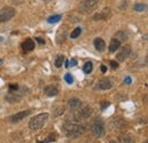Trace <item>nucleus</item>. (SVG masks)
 Instances as JSON below:
<instances>
[{
	"instance_id": "f257e3e1",
	"label": "nucleus",
	"mask_w": 148,
	"mask_h": 143,
	"mask_svg": "<svg viewBox=\"0 0 148 143\" xmlns=\"http://www.w3.org/2000/svg\"><path fill=\"white\" fill-rule=\"evenodd\" d=\"M63 131L65 133V135L70 139H76L79 136H81L84 133V127L76 123H72V121H66L63 125Z\"/></svg>"
},
{
	"instance_id": "f03ea898",
	"label": "nucleus",
	"mask_w": 148,
	"mask_h": 143,
	"mask_svg": "<svg viewBox=\"0 0 148 143\" xmlns=\"http://www.w3.org/2000/svg\"><path fill=\"white\" fill-rule=\"evenodd\" d=\"M49 115L48 113H40V115H37L36 117H33L30 123H29V127L31 131H38L40 128H42L43 125L46 124L47 119H48Z\"/></svg>"
},
{
	"instance_id": "7ed1b4c3",
	"label": "nucleus",
	"mask_w": 148,
	"mask_h": 143,
	"mask_svg": "<svg viewBox=\"0 0 148 143\" xmlns=\"http://www.w3.org/2000/svg\"><path fill=\"white\" fill-rule=\"evenodd\" d=\"M97 5H98V0H82L80 2L79 9H80L81 13L89 14V13H91L96 9Z\"/></svg>"
},
{
	"instance_id": "20e7f679",
	"label": "nucleus",
	"mask_w": 148,
	"mask_h": 143,
	"mask_svg": "<svg viewBox=\"0 0 148 143\" xmlns=\"http://www.w3.org/2000/svg\"><path fill=\"white\" fill-rule=\"evenodd\" d=\"M91 132L96 137H103L105 135V127H104L103 121L99 119L95 120L91 125Z\"/></svg>"
},
{
	"instance_id": "39448f33",
	"label": "nucleus",
	"mask_w": 148,
	"mask_h": 143,
	"mask_svg": "<svg viewBox=\"0 0 148 143\" xmlns=\"http://www.w3.org/2000/svg\"><path fill=\"white\" fill-rule=\"evenodd\" d=\"M15 9L12 7H5L0 9V23L2 22H8L15 16Z\"/></svg>"
},
{
	"instance_id": "423d86ee",
	"label": "nucleus",
	"mask_w": 148,
	"mask_h": 143,
	"mask_svg": "<svg viewBox=\"0 0 148 143\" xmlns=\"http://www.w3.org/2000/svg\"><path fill=\"white\" fill-rule=\"evenodd\" d=\"M76 111H77V112H76L75 117H76L79 120H81V119H87V118H89V117L91 116V113H92V109L90 107L80 108V109L76 110Z\"/></svg>"
},
{
	"instance_id": "0eeeda50",
	"label": "nucleus",
	"mask_w": 148,
	"mask_h": 143,
	"mask_svg": "<svg viewBox=\"0 0 148 143\" xmlns=\"http://www.w3.org/2000/svg\"><path fill=\"white\" fill-rule=\"evenodd\" d=\"M30 115V110H24V111H21V112H17L15 115H13L12 117H9V121L13 123V124H16L21 121L22 119H24L26 116Z\"/></svg>"
},
{
	"instance_id": "6e6552de",
	"label": "nucleus",
	"mask_w": 148,
	"mask_h": 143,
	"mask_svg": "<svg viewBox=\"0 0 148 143\" xmlns=\"http://www.w3.org/2000/svg\"><path fill=\"white\" fill-rule=\"evenodd\" d=\"M131 53V47H130L129 45H125V46H123L122 48H121V51L117 53L116 55V58H117V61H120V62H123L128 56L130 55Z\"/></svg>"
},
{
	"instance_id": "1a4fd4ad",
	"label": "nucleus",
	"mask_w": 148,
	"mask_h": 143,
	"mask_svg": "<svg viewBox=\"0 0 148 143\" xmlns=\"http://www.w3.org/2000/svg\"><path fill=\"white\" fill-rule=\"evenodd\" d=\"M111 15H112L111 9L106 7V8H104L101 12L97 13V14L93 16V19H96V21H98V19H107Z\"/></svg>"
},
{
	"instance_id": "9d476101",
	"label": "nucleus",
	"mask_w": 148,
	"mask_h": 143,
	"mask_svg": "<svg viewBox=\"0 0 148 143\" xmlns=\"http://www.w3.org/2000/svg\"><path fill=\"white\" fill-rule=\"evenodd\" d=\"M93 45H95V48H96L98 52H104V51H105L106 44H105V41H104L101 38H96V39L93 40Z\"/></svg>"
},
{
	"instance_id": "9b49d317",
	"label": "nucleus",
	"mask_w": 148,
	"mask_h": 143,
	"mask_svg": "<svg viewBox=\"0 0 148 143\" xmlns=\"http://www.w3.org/2000/svg\"><path fill=\"white\" fill-rule=\"evenodd\" d=\"M34 41L32 40V39H26L23 44H22V48H23V51L24 52H31V51H33L34 49Z\"/></svg>"
},
{
	"instance_id": "f8f14e48",
	"label": "nucleus",
	"mask_w": 148,
	"mask_h": 143,
	"mask_svg": "<svg viewBox=\"0 0 148 143\" xmlns=\"http://www.w3.org/2000/svg\"><path fill=\"white\" fill-rule=\"evenodd\" d=\"M69 107H70L71 110L76 111V110H79L80 108L82 107V102L79 99H71V100H69Z\"/></svg>"
},
{
	"instance_id": "ddd939ff",
	"label": "nucleus",
	"mask_w": 148,
	"mask_h": 143,
	"mask_svg": "<svg viewBox=\"0 0 148 143\" xmlns=\"http://www.w3.org/2000/svg\"><path fill=\"white\" fill-rule=\"evenodd\" d=\"M111 87H112V83L108 79H103V80H100V81L98 83V85H97V88L103 90H110Z\"/></svg>"
},
{
	"instance_id": "4468645a",
	"label": "nucleus",
	"mask_w": 148,
	"mask_h": 143,
	"mask_svg": "<svg viewBox=\"0 0 148 143\" xmlns=\"http://www.w3.org/2000/svg\"><path fill=\"white\" fill-rule=\"evenodd\" d=\"M120 46H121V41H119L117 39H113L111 41V44H110V47H108V49H110V52L111 53H114V52H116L119 48H120Z\"/></svg>"
},
{
	"instance_id": "2eb2a0df",
	"label": "nucleus",
	"mask_w": 148,
	"mask_h": 143,
	"mask_svg": "<svg viewBox=\"0 0 148 143\" xmlns=\"http://www.w3.org/2000/svg\"><path fill=\"white\" fill-rule=\"evenodd\" d=\"M121 143H134V139L131 134H123L119 137Z\"/></svg>"
},
{
	"instance_id": "dca6fc26",
	"label": "nucleus",
	"mask_w": 148,
	"mask_h": 143,
	"mask_svg": "<svg viewBox=\"0 0 148 143\" xmlns=\"http://www.w3.org/2000/svg\"><path fill=\"white\" fill-rule=\"evenodd\" d=\"M45 93H46V95H48V96H56V95L58 94V90L56 88L55 86L50 85V86H47V87L45 88Z\"/></svg>"
},
{
	"instance_id": "f3484780",
	"label": "nucleus",
	"mask_w": 148,
	"mask_h": 143,
	"mask_svg": "<svg viewBox=\"0 0 148 143\" xmlns=\"http://www.w3.org/2000/svg\"><path fill=\"white\" fill-rule=\"evenodd\" d=\"M64 28V26H63ZM66 29L64 28V29H60L59 31H58V35H57V42L58 44H62L64 40H65V38H66Z\"/></svg>"
},
{
	"instance_id": "a211bd4d",
	"label": "nucleus",
	"mask_w": 148,
	"mask_h": 143,
	"mask_svg": "<svg viewBox=\"0 0 148 143\" xmlns=\"http://www.w3.org/2000/svg\"><path fill=\"white\" fill-rule=\"evenodd\" d=\"M115 39H117L119 41H124V40H127L128 39V35L125 33V32H123V31H119L116 35H115Z\"/></svg>"
},
{
	"instance_id": "6ab92c4d",
	"label": "nucleus",
	"mask_w": 148,
	"mask_h": 143,
	"mask_svg": "<svg viewBox=\"0 0 148 143\" xmlns=\"http://www.w3.org/2000/svg\"><path fill=\"white\" fill-rule=\"evenodd\" d=\"M60 18H62V15H53V16H50V17L48 18L47 21H48V23L54 24V23L59 22V21H60Z\"/></svg>"
},
{
	"instance_id": "aec40b11",
	"label": "nucleus",
	"mask_w": 148,
	"mask_h": 143,
	"mask_svg": "<svg viewBox=\"0 0 148 143\" xmlns=\"http://www.w3.org/2000/svg\"><path fill=\"white\" fill-rule=\"evenodd\" d=\"M91 71H92V63L91 62H87L84 64V67H83V72L87 73V74H89Z\"/></svg>"
},
{
	"instance_id": "412c9836",
	"label": "nucleus",
	"mask_w": 148,
	"mask_h": 143,
	"mask_svg": "<svg viewBox=\"0 0 148 143\" xmlns=\"http://www.w3.org/2000/svg\"><path fill=\"white\" fill-rule=\"evenodd\" d=\"M64 60H65V57L63 56V55H59V56H57V58H56L55 61V65L57 68H60L62 65H63V62H64Z\"/></svg>"
},
{
	"instance_id": "4be33fe9",
	"label": "nucleus",
	"mask_w": 148,
	"mask_h": 143,
	"mask_svg": "<svg viewBox=\"0 0 148 143\" xmlns=\"http://www.w3.org/2000/svg\"><path fill=\"white\" fill-rule=\"evenodd\" d=\"M146 9H147V6L144 5V3H137V5H134V10L136 12H144Z\"/></svg>"
},
{
	"instance_id": "5701e85b",
	"label": "nucleus",
	"mask_w": 148,
	"mask_h": 143,
	"mask_svg": "<svg viewBox=\"0 0 148 143\" xmlns=\"http://www.w3.org/2000/svg\"><path fill=\"white\" fill-rule=\"evenodd\" d=\"M81 32H82L81 28H75L73 31H72V33H71V38H72V39H75V38H77V37L81 35Z\"/></svg>"
},
{
	"instance_id": "b1692460",
	"label": "nucleus",
	"mask_w": 148,
	"mask_h": 143,
	"mask_svg": "<svg viewBox=\"0 0 148 143\" xmlns=\"http://www.w3.org/2000/svg\"><path fill=\"white\" fill-rule=\"evenodd\" d=\"M64 78H65V81H66L67 84H70V85H71V84H73V77H72V74L66 73Z\"/></svg>"
},
{
	"instance_id": "393cba45",
	"label": "nucleus",
	"mask_w": 148,
	"mask_h": 143,
	"mask_svg": "<svg viewBox=\"0 0 148 143\" xmlns=\"http://www.w3.org/2000/svg\"><path fill=\"white\" fill-rule=\"evenodd\" d=\"M77 64V61L75 60V58H72L71 61H70V67H75Z\"/></svg>"
},
{
	"instance_id": "a878e982",
	"label": "nucleus",
	"mask_w": 148,
	"mask_h": 143,
	"mask_svg": "<svg viewBox=\"0 0 148 143\" xmlns=\"http://www.w3.org/2000/svg\"><path fill=\"white\" fill-rule=\"evenodd\" d=\"M111 67L113 68V69H116V68L119 67V64H117L115 61H111Z\"/></svg>"
},
{
	"instance_id": "bb28decb",
	"label": "nucleus",
	"mask_w": 148,
	"mask_h": 143,
	"mask_svg": "<svg viewBox=\"0 0 148 143\" xmlns=\"http://www.w3.org/2000/svg\"><path fill=\"white\" fill-rule=\"evenodd\" d=\"M17 88H18L17 85H10V86H9V90H16Z\"/></svg>"
},
{
	"instance_id": "cd10ccee",
	"label": "nucleus",
	"mask_w": 148,
	"mask_h": 143,
	"mask_svg": "<svg viewBox=\"0 0 148 143\" xmlns=\"http://www.w3.org/2000/svg\"><path fill=\"white\" fill-rule=\"evenodd\" d=\"M124 83H125V84H128V85L131 84V78H130V77H127V78L124 79Z\"/></svg>"
},
{
	"instance_id": "c85d7f7f",
	"label": "nucleus",
	"mask_w": 148,
	"mask_h": 143,
	"mask_svg": "<svg viewBox=\"0 0 148 143\" xmlns=\"http://www.w3.org/2000/svg\"><path fill=\"white\" fill-rule=\"evenodd\" d=\"M108 106H110V103H108V102H106V103H103V106H101V109L104 110L105 108H106V107H108Z\"/></svg>"
},
{
	"instance_id": "c756f323",
	"label": "nucleus",
	"mask_w": 148,
	"mask_h": 143,
	"mask_svg": "<svg viewBox=\"0 0 148 143\" xmlns=\"http://www.w3.org/2000/svg\"><path fill=\"white\" fill-rule=\"evenodd\" d=\"M37 40H38V42H39V44H45V40H43V39H41V38H37Z\"/></svg>"
},
{
	"instance_id": "7c9ffc66",
	"label": "nucleus",
	"mask_w": 148,
	"mask_h": 143,
	"mask_svg": "<svg viewBox=\"0 0 148 143\" xmlns=\"http://www.w3.org/2000/svg\"><path fill=\"white\" fill-rule=\"evenodd\" d=\"M100 69H101V71L103 72H106V70H107V68H106L105 65H101V67H100Z\"/></svg>"
},
{
	"instance_id": "2f4dec72",
	"label": "nucleus",
	"mask_w": 148,
	"mask_h": 143,
	"mask_svg": "<svg viewBox=\"0 0 148 143\" xmlns=\"http://www.w3.org/2000/svg\"><path fill=\"white\" fill-rule=\"evenodd\" d=\"M53 140H55V139H47L45 142H42V143H49L50 141H53Z\"/></svg>"
},
{
	"instance_id": "473e14b6",
	"label": "nucleus",
	"mask_w": 148,
	"mask_h": 143,
	"mask_svg": "<svg viewBox=\"0 0 148 143\" xmlns=\"http://www.w3.org/2000/svg\"><path fill=\"white\" fill-rule=\"evenodd\" d=\"M65 67H66V68H69V67H70V61H66V63H65Z\"/></svg>"
},
{
	"instance_id": "72a5a7b5",
	"label": "nucleus",
	"mask_w": 148,
	"mask_h": 143,
	"mask_svg": "<svg viewBox=\"0 0 148 143\" xmlns=\"http://www.w3.org/2000/svg\"><path fill=\"white\" fill-rule=\"evenodd\" d=\"M2 40H3V38H2V37H0V42H2Z\"/></svg>"
},
{
	"instance_id": "f704fd0d",
	"label": "nucleus",
	"mask_w": 148,
	"mask_h": 143,
	"mask_svg": "<svg viewBox=\"0 0 148 143\" xmlns=\"http://www.w3.org/2000/svg\"><path fill=\"white\" fill-rule=\"evenodd\" d=\"M110 143H116V142H115V141H111Z\"/></svg>"
},
{
	"instance_id": "c9c22d12",
	"label": "nucleus",
	"mask_w": 148,
	"mask_h": 143,
	"mask_svg": "<svg viewBox=\"0 0 148 143\" xmlns=\"http://www.w3.org/2000/svg\"><path fill=\"white\" fill-rule=\"evenodd\" d=\"M42 1H45V2H47V1H49V0H42Z\"/></svg>"
},
{
	"instance_id": "e433bc0d",
	"label": "nucleus",
	"mask_w": 148,
	"mask_h": 143,
	"mask_svg": "<svg viewBox=\"0 0 148 143\" xmlns=\"http://www.w3.org/2000/svg\"><path fill=\"white\" fill-rule=\"evenodd\" d=\"M1 63H2V61H1V60H0V65H1Z\"/></svg>"
},
{
	"instance_id": "4c0bfd02",
	"label": "nucleus",
	"mask_w": 148,
	"mask_h": 143,
	"mask_svg": "<svg viewBox=\"0 0 148 143\" xmlns=\"http://www.w3.org/2000/svg\"><path fill=\"white\" fill-rule=\"evenodd\" d=\"M145 143H148V142H145Z\"/></svg>"
}]
</instances>
